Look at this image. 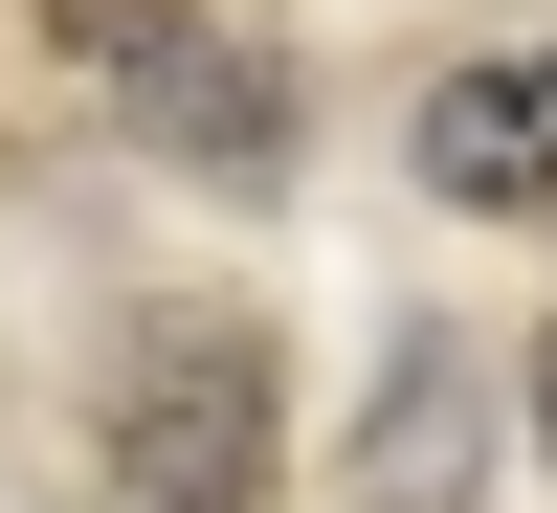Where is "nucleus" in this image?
<instances>
[{"instance_id": "obj_1", "label": "nucleus", "mask_w": 557, "mask_h": 513, "mask_svg": "<svg viewBox=\"0 0 557 513\" xmlns=\"http://www.w3.org/2000/svg\"><path fill=\"white\" fill-rule=\"evenodd\" d=\"M290 469V357L246 291H134L89 335V491L112 513H268Z\"/></svg>"}, {"instance_id": "obj_2", "label": "nucleus", "mask_w": 557, "mask_h": 513, "mask_svg": "<svg viewBox=\"0 0 557 513\" xmlns=\"http://www.w3.org/2000/svg\"><path fill=\"white\" fill-rule=\"evenodd\" d=\"M67 23V68L134 112V157H178L201 201H290L312 157V68L246 23V0H45Z\"/></svg>"}, {"instance_id": "obj_3", "label": "nucleus", "mask_w": 557, "mask_h": 513, "mask_svg": "<svg viewBox=\"0 0 557 513\" xmlns=\"http://www.w3.org/2000/svg\"><path fill=\"white\" fill-rule=\"evenodd\" d=\"M335 513H491V335H469V313H380Z\"/></svg>"}, {"instance_id": "obj_4", "label": "nucleus", "mask_w": 557, "mask_h": 513, "mask_svg": "<svg viewBox=\"0 0 557 513\" xmlns=\"http://www.w3.org/2000/svg\"><path fill=\"white\" fill-rule=\"evenodd\" d=\"M401 157H424V201H469V223H557V45H469V68H424Z\"/></svg>"}, {"instance_id": "obj_5", "label": "nucleus", "mask_w": 557, "mask_h": 513, "mask_svg": "<svg viewBox=\"0 0 557 513\" xmlns=\"http://www.w3.org/2000/svg\"><path fill=\"white\" fill-rule=\"evenodd\" d=\"M513 425H535V447H557V335H535V357H513Z\"/></svg>"}]
</instances>
